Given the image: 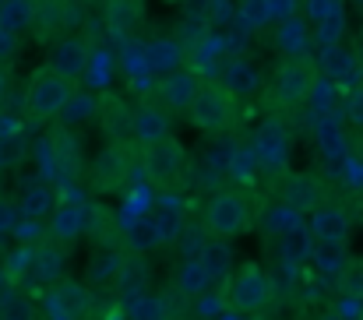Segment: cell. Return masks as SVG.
Wrapping results in <instances>:
<instances>
[{
	"mask_svg": "<svg viewBox=\"0 0 363 320\" xmlns=\"http://www.w3.org/2000/svg\"><path fill=\"white\" fill-rule=\"evenodd\" d=\"M282 243H286V261H303L311 250H307V232H303V225H296V229H289L286 236H279Z\"/></svg>",
	"mask_w": 363,
	"mask_h": 320,
	"instance_id": "obj_38",
	"label": "cell"
},
{
	"mask_svg": "<svg viewBox=\"0 0 363 320\" xmlns=\"http://www.w3.org/2000/svg\"><path fill=\"white\" fill-rule=\"evenodd\" d=\"M311 215V229L321 243H332V246H346L350 243V232H353V218L342 205L335 201H321Z\"/></svg>",
	"mask_w": 363,
	"mask_h": 320,
	"instance_id": "obj_12",
	"label": "cell"
},
{
	"mask_svg": "<svg viewBox=\"0 0 363 320\" xmlns=\"http://www.w3.org/2000/svg\"><path fill=\"white\" fill-rule=\"evenodd\" d=\"M103 14H106V28L110 32L130 35V32H138L145 25L148 11H145V0H106Z\"/></svg>",
	"mask_w": 363,
	"mask_h": 320,
	"instance_id": "obj_22",
	"label": "cell"
},
{
	"mask_svg": "<svg viewBox=\"0 0 363 320\" xmlns=\"http://www.w3.org/2000/svg\"><path fill=\"white\" fill-rule=\"evenodd\" d=\"M254 159L264 166V169H286V159H289V127L272 116L257 127L254 134Z\"/></svg>",
	"mask_w": 363,
	"mask_h": 320,
	"instance_id": "obj_8",
	"label": "cell"
},
{
	"mask_svg": "<svg viewBox=\"0 0 363 320\" xmlns=\"http://www.w3.org/2000/svg\"><path fill=\"white\" fill-rule=\"evenodd\" d=\"M342 113H346V120H350L357 130H363V81H357V85L346 92V106H342Z\"/></svg>",
	"mask_w": 363,
	"mask_h": 320,
	"instance_id": "obj_39",
	"label": "cell"
},
{
	"mask_svg": "<svg viewBox=\"0 0 363 320\" xmlns=\"http://www.w3.org/2000/svg\"><path fill=\"white\" fill-rule=\"evenodd\" d=\"M103 123V134H110V141H130V120H134V109L123 103L121 96L113 92H103L96 96V116Z\"/></svg>",
	"mask_w": 363,
	"mask_h": 320,
	"instance_id": "obj_16",
	"label": "cell"
},
{
	"mask_svg": "<svg viewBox=\"0 0 363 320\" xmlns=\"http://www.w3.org/2000/svg\"><path fill=\"white\" fill-rule=\"evenodd\" d=\"M134 159V148H130V141H110V148L96 159V166H92V183L99 187V190H113V187H121L127 183V176H130V162Z\"/></svg>",
	"mask_w": 363,
	"mask_h": 320,
	"instance_id": "obj_10",
	"label": "cell"
},
{
	"mask_svg": "<svg viewBox=\"0 0 363 320\" xmlns=\"http://www.w3.org/2000/svg\"><path fill=\"white\" fill-rule=\"evenodd\" d=\"M32 25V0H0V28L25 32Z\"/></svg>",
	"mask_w": 363,
	"mask_h": 320,
	"instance_id": "obj_33",
	"label": "cell"
},
{
	"mask_svg": "<svg viewBox=\"0 0 363 320\" xmlns=\"http://www.w3.org/2000/svg\"><path fill=\"white\" fill-rule=\"evenodd\" d=\"M89 60H92L89 39H82V35H64V39L53 42V53H50V64H46V67H53L57 74L78 81V78L89 74Z\"/></svg>",
	"mask_w": 363,
	"mask_h": 320,
	"instance_id": "obj_11",
	"label": "cell"
},
{
	"mask_svg": "<svg viewBox=\"0 0 363 320\" xmlns=\"http://www.w3.org/2000/svg\"><path fill=\"white\" fill-rule=\"evenodd\" d=\"M201 310H205V314H219V310H223L219 296H216V299H201Z\"/></svg>",
	"mask_w": 363,
	"mask_h": 320,
	"instance_id": "obj_45",
	"label": "cell"
},
{
	"mask_svg": "<svg viewBox=\"0 0 363 320\" xmlns=\"http://www.w3.org/2000/svg\"><path fill=\"white\" fill-rule=\"evenodd\" d=\"M14 53H18V32L0 28V64H4V60H11Z\"/></svg>",
	"mask_w": 363,
	"mask_h": 320,
	"instance_id": "obj_40",
	"label": "cell"
},
{
	"mask_svg": "<svg viewBox=\"0 0 363 320\" xmlns=\"http://www.w3.org/2000/svg\"><path fill=\"white\" fill-rule=\"evenodd\" d=\"M28 275L32 278H39V282H60V275H64V253H60V246H53V243H39V246H32L28 250Z\"/></svg>",
	"mask_w": 363,
	"mask_h": 320,
	"instance_id": "obj_25",
	"label": "cell"
},
{
	"mask_svg": "<svg viewBox=\"0 0 363 320\" xmlns=\"http://www.w3.org/2000/svg\"><path fill=\"white\" fill-rule=\"evenodd\" d=\"M335 18H346V0H303V21L311 28Z\"/></svg>",
	"mask_w": 363,
	"mask_h": 320,
	"instance_id": "obj_34",
	"label": "cell"
},
{
	"mask_svg": "<svg viewBox=\"0 0 363 320\" xmlns=\"http://www.w3.org/2000/svg\"><path fill=\"white\" fill-rule=\"evenodd\" d=\"M237 99L223 88V81H201V88H198V96L191 99V106H187V120L198 127V130H205V134H223V130H230L233 127V116H237Z\"/></svg>",
	"mask_w": 363,
	"mask_h": 320,
	"instance_id": "obj_3",
	"label": "cell"
},
{
	"mask_svg": "<svg viewBox=\"0 0 363 320\" xmlns=\"http://www.w3.org/2000/svg\"><path fill=\"white\" fill-rule=\"evenodd\" d=\"M357 60H360V67H363V46H360V57H357Z\"/></svg>",
	"mask_w": 363,
	"mask_h": 320,
	"instance_id": "obj_48",
	"label": "cell"
},
{
	"mask_svg": "<svg viewBox=\"0 0 363 320\" xmlns=\"http://www.w3.org/2000/svg\"><path fill=\"white\" fill-rule=\"evenodd\" d=\"M123 246L130 253H148V250H159L162 246L152 215H134V218L123 222Z\"/></svg>",
	"mask_w": 363,
	"mask_h": 320,
	"instance_id": "obj_24",
	"label": "cell"
},
{
	"mask_svg": "<svg viewBox=\"0 0 363 320\" xmlns=\"http://www.w3.org/2000/svg\"><path fill=\"white\" fill-rule=\"evenodd\" d=\"M96 116V96L92 92H71V99L60 106V113H57V123L60 127H82V123H89Z\"/></svg>",
	"mask_w": 363,
	"mask_h": 320,
	"instance_id": "obj_29",
	"label": "cell"
},
{
	"mask_svg": "<svg viewBox=\"0 0 363 320\" xmlns=\"http://www.w3.org/2000/svg\"><path fill=\"white\" fill-rule=\"evenodd\" d=\"M219 81H223V88L237 99V103H247V99H254V96H261L264 92V71H261V64H254V60H247V57H233L223 71H219Z\"/></svg>",
	"mask_w": 363,
	"mask_h": 320,
	"instance_id": "obj_9",
	"label": "cell"
},
{
	"mask_svg": "<svg viewBox=\"0 0 363 320\" xmlns=\"http://www.w3.org/2000/svg\"><path fill=\"white\" fill-rule=\"evenodd\" d=\"M318 71H325L332 81H339V85H357L363 74L360 60L342 46V42H335V46H325L321 50V67Z\"/></svg>",
	"mask_w": 363,
	"mask_h": 320,
	"instance_id": "obj_20",
	"label": "cell"
},
{
	"mask_svg": "<svg viewBox=\"0 0 363 320\" xmlns=\"http://www.w3.org/2000/svg\"><path fill=\"white\" fill-rule=\"evenodd\" d=\"M208 18H216V21H233L237 14L226 7V0H212V4H208Z\"/></svg>",
	"mask_w": 363,
	"mask_h": 320,
	"instance_id": "obj_41",
	"label": "cell"
},
{
	"mask_svg": "<svg viewBox=\"0 0 363 320\" xmlns=\"http://www.w3.org/2000/svg\"><path fill=\"white\" fill-rule=\"evenodd\" d=\"M138 155H141L145 176H148L155 187L166 190V187H177V183L184 180L187 155H184V148H180V141H177L173 134H166V137H159V141H152V144H141Z\"/></svg>",
	"mask_w": 363,
	"mask_h": 320,
	"instance_id": "obj_4",
	"label": "cell"
},
{
	"mask_svg": "<svg viewBox=\"0 0 363 320\" xmlns=\"http://www.w3.org/2000/svg\"><path fill=\"white\" fill-rule=\"evenodd\" d=\"M103 320H127V310H123L121 303H117V307H110V310L103 314Z\"/></svg>",
	"mask_w": 363,
	"mask_h": 320,
	"instance_id": "obj_44",
	"label": "cell"
},
{
	"mask_svg": "<svg viewBox=\"0 0 363 320\" xmlns=\"http://www.w3.org/2000/svg\"><path fill=\"white\" fill-rule=\"evenodd\" d=\"M123 253L117 243H96L92 246V253H89V278L92 282H117V275H121L123 268Z\"/></svg>",
	"mask_w": 363,
	"mask_h": 320,
	"instance_id": "obj_23",
	"label": "cell"
},
{
	"mask_svg": "<svg viewBox=\"0 0 363 320\" xmlns=\"http://www.w3.org/2000/svg\"><path fill=\"white\" fill-rule=\"evenodd\" d=\"M219 320H254V314H243V310H219Z\"/></svg>",
	"mask_w": 363,
	"mask_h": 320,
	"instance_id": "obj_43",
	"label": "cell"
},
{
	"mask_svg": "<svg viewBox=\"0 0 363 320\" xmlns=\"http://www.w3.org/2000/svg\"><path fill=\"white\" fill-rule=\"evenodd\" d=\"M357 7H363V0H357Z\"/></svg>",
	"mask_w": 363,
	"mask_h": 320,
	"instance_id": "obj_50",
	"label": "cell"
},
{
	"mask_svg": "<svg viewBox=\"0 0 363 320\" xmlns=\"http://www.w3.org/2000/svg\"><path fill=\"white\" fill-rule=\"evenodd\" d=\"M201 81H205V74H198L191 67H177V71L162 74V81L155 85V96H159V103H162L166 113H187L191 99L201 88Z\"/></svg>",
	"mask_w": 363,
	"mask_h": 320,
	"instance_id": "obj_7",
	"label": "cell"
},
{
	"mask_svg": "<svg viewBox=\"0 0 363 320\" xmlns=\"http://www.w3.org/2000/svg\"><path fill=\"white\" fill-rule=\"evenodd\" d=\"M296 225H300V212H293V208L282 205V201L261 212V229H264L268 236H286V232L296 229Z\"/></svg>",
	"mask_w": 363,
	"mask_h": 320,
	"instance_id": "obj_31",
	"label": "cell"
},
{
	"mask_svg": "<svg viewBox=\"0 0 363 320\" xmlns=\"http://www.w3.org/2000/svg\"><path fill=\"white\" fill-rule=\"evenodd\" d=\"M184 60H187V50L173 35H162V39H152V42L141 46V64L152 78H162V74L184 67Z\"/></svg>",
	"mask_w": 363,
	"mask_h": 320,
	"instance_id": "obj_15",
	"label": "cell"
},
{
	"mask_svg": "<svg viewBox=\"0 0 363 320\" xmlns=\"http://www.w3.org/2000/svg\"><path fill=\"white\" fill-rule=\"evenodd\" d=\"M0 320H35V307L21 292H4L0 296Z\"/></svg>",
	"mask_w": 363,
	"mask_h": 320,
	"instance_id": "obj_36",
	"label": "cell"
},
{
	"mask_svg": "<svg viewBox=\"0 0 363 320\" xmlns=\"http://www.w3.org/2000/svg\"><path fill=\"white\" fill-rule=\"evenodd\" d=\"M208 285H212V275L205 271V264L198 257H184V264L177 271V289L184 296H205Z\"/></svg>",
	"mask_w": 363,
	"mask_h": 320,
	"instance_id": "obj_28",
	"label": "cell"
},
{
	"mask_svg": "<svg viewBox=\"0 0 363 320\" xmlns=\"http://www.w3.org/2000/svg\"><path fill=\"white\" fill-rule=\"evenodd\" d=\"M50 303H53V310H60V314H67V317H74V320H85L96 314V296H92V289L82 285V282H71V278H60V282H57Z\"/></svg>",
	"mask_w": 363,
	"mask_h": 320,
	"instance_id": "obj_17",
	"label": "cell"
},
{
	"mask_svg": "<svg viewBox=\"0 0 363 320\" xmlns=\"http://www.w3.org/2000/svg\"><path fill=\"white\" fill-rule=\"evenodd\" d=\"M7 96H11V71L0 64V109L7 106Z\"/></svg>",
	"mask_w": 363,
	"mask_h": 320,
	"instance_id": "obj_42",
	"label": "cell"
},
{
	"mask_svg": "<svg viewBox=\"0 0 363 320\" xmlns=\"http://www.w3.org/2000/svg\"><path fill=\"white\" fill-rule=\"evenodd\" d=\"M166 4H180V0H166Z\"/></svg>",
	"mask_w": 363,
	"mask_h": 320,
	"instance_id": "obj_49",
	"label": "cell"
},
{
	"mask_svg": "<svg viewBox=\"0 0 363 320\" xmlns=\"http://www.w3.org/2000/svg\"><path fill=\"white\" fill-rule=\"evenodd\" d=\"M237 21L250 32H264L272 28V11H268V0H240L237 4Z\"/></svg>",
	"mask_w": 363,
	"mask_h": 320,
	"instance_id": "obj_32",
	"label": "cell"
},
{
	"mask_svg": "<svg viewBox=\"0 0 363 320\" xmlns=\"http://www.w3.org/2000/svg\"><path fill=\"white\" fill-rule=\"evenodd\" d=\"M314 264L321 268L325 278H335V282H346L350 275V261H346V246H332V243H321L314 250Z\"/></svg>",
	"mask_w": 363,
	"mask_h": 320,
	"instance_id": "obj_30",
	"label": "cell"
},
{
	"mask_svg": "<svg viewBox=\"0 0 363 320\" xmlns=\"http://www.w3.org/2000/svg\"><path fill=\"white\" fill-rule=\"evenodd\" d=\"M325 201V183L314 173H289L282 180V205H289L293 212L307 215Z\"/></svg>",
	"mask_w": 363,
	"mask_h": 320,
	"instance_id": "obj_14",
	"label": "cell"
},
{
	"mask_svg": "<svg viewBox=\"0 0 363 320\" xmlns=\"http://www.w3.org/2000/svg\"><path fill=\"white\" fill-rule=\"evenodd\" d=\"M321 320H346V317H339L335 310H328V314H325V317H321Z\"/></svg>",
	"mask_w": 363,
	"mask_h": 320,
	"instance_id": "obj_47",
	"label": "cell"
},
{
	"mask_svg": "<svg viewBox=\"0 0 363 320\" xmlns=\"http://www.w3.org/2000/svg\"><path fill=\"white\" fill-rule=\"evenodd\" d=\"M152 222H155L162 243H177V236L184 232V215L177 212V208H166V205L155 208V212H152Z\"/></svg>",
	"mask_w": 363,
	"mask_h": 320,
	"instance_id": "obj_35",
	"label": "cell"
},
{
	"mask_svg": "<svg viewBox=\"0 0 363 320\" xmlns=\"http://www.w3.org/2000/svg\"><path fill=\"white\" fill-rule=\"evenodd\" d=\"M127 314H130V320H166V307H162V299L145 292L141 299H134L127 307Z\"/></svg>",
	"mask_w": 363,
	"mask_h": 320,
	"instance_id": "obj_37",
	"label": "cell"
},
{
	"mask_svg": "<svg viewBox=\"0 0 363 320\" xmlns=\"http://www.w3.org/2000/svg\"><path fill=\"white\" fill-rule=\"evenodd\" d=\"M78 81L57 74L53 67H39L32 78H28V88H25V113L32 123H46V120H57L60 106L71 99Z\"/></svg>",
	"mask_w": 363,
	"mask_h": 320,
	"instance_id": "obj_2",
	"label": "cell"
},
{
	"mask_svg": "<svg viewBox=\"0 0 363 320\" xmlns=\"http://www.w3.org/2000/svg\"><path fill=\"white\" fill-rule=\"evenodd\" d=\"M272 39H275V50L289 60V57H311L314 50V35H311V25L303 21V14H289L282 21H275L272 28Z\"/></svg>",
	"mask_w": 363,
	"mask_h": 320,
	"instance_id": "obj_13",
	"label": "cell"
},
{
	"mask_svg": "<svg viewBox=\"0 0 363 320\" xmlns=\"http://www.w3.org/2000/svg\"><path fill=\"white\" fill-rule=\"evenodd\" d=\"M250 229V201L240 190H223L205 208V232L216 239H233Z\"/></svg>",
	"mask_w": 363,
	"mask_h": 320,
	"instance_id": "obj_5",
	"label": "cell"
},
{
	"mask_svg": "<svg viewBox=\"0 0 363 320\" xmlns=\"http://www.w3.org/2000/svg\"><path fill=\"white\" fill-rule=\"evenodd\" d=\"M318 81H321V71H318L314 57H289L275 67V74H272V81H264V88L279 109H300L314 99Z\"/></svg>",
	"mask_w": 363,
	"mask_h": 320,
	"instance_id": "obj_1",
	"label": "cell"
},
{
	"mask_svg": "<svg viewBox=\"0 0 363 320\" xmlns=\"http://www.w3.org/2000/svg\"><path fill=\"white\" fill-rule=\"evenodd\" d=\"M64 25H71V7H67V0H32V25H28V28L35 32L39 42L53 39L57 28H64Z\"/></svg>",
	"mask_w": 363,
	"mask_h": 320,
	"instance_id": "obj_19",
	"label": "cell"
},
{
	"mask_svg": "<svg viewBox=\"0 0 363 320\" xmlns=\"http://www.w3.org/2000/svg\"><path fill=\"white\" fill-rule=\"evenodd\" d=\"M230 303L243 314H261L272 307V282L257 264H243L230 275Z\"/></svg>",
	"mask_w": 363,
	"mask_h": 320,
	"instance_id": "obj_6",
	"label": "cell"
},
{
	"mask_svg": "<svg viewBox=\"0 0 363 320\" xmlns=\"http://www.w3.org/2000/svg\"><path fill=\"white\" fill-rule=\"evenodd\" d=\"M82 232H85V205L71 198H57L50 212V236L57 243H74Z\"/></svg>",
	"mask_w": 363,
	"mask_h": 320,
	"instance_id": "obj_18",
	"label": "cell"
},
{
	"mask_svg": "<svg viewBox=\"0 0 363 320\" xmlns=\"http://www.w3.org/2000/svg\"><path fill=\"white\" fill-rule=\"evenodd\" d=\"M57 190L53 187H46V183H35V187H28L25 194H21V205H18V212L25 215L28 222H46L50 212H53V205H57Z\"/></svg>",
	"mask_w": 363,
	"mask_h": 320,
	"instance_id": "obj_27",
	"label": "cell"
},
{
	"mask_svg": "<svg viewBox=\"0 0 363 320\" xmlns=\"http://www.w3.org/2000/svg\"><path fill=\"white\" fill-rule=\"evenodd\" d=\"M353 159H357V162L363 166V134L357 137V144H353Z\"/></svg>",
	"mask_w": 363,
	"mask_h": 320,
	"instance_id": "obj_46",
	"label": "cell"
},
{
	"mask_svg": "<svg viewBox=\"0 0 363 320\" xmlns=\"http://www.w3.org/2000/svg\"><path fill=\"white\" fill-rule=\"evenodd\" d=\"M169 134V113L159 106H141L134 109V120H130V141L141 148V144H152L159 137Z\"/></svg>",
	"mask_w": 363,
	"mask_h": 320,
	"instance_id": "obj_21",
	"label": "cell"
},
{
	"mask_svg": "<svg viewBox=\"0 0 363 320\" xmlns=\"http://www.w3.org/2000/svg\"><path fill=\"white\" fill-rule=\"evenodd\" d=\"M360 212H363V198H360Z\"/></svg>",
	"mask_w": 363,
	"mask_h": 320,
	"instance_id": "obj_51",
	"label": "cell"
},
{
	"mask_svg": "<svg viewBox=\"0 0 363 320\" xmlns=\"http://www.w3.org/2000/svg\"><path fill=\"white\" fill-rule=\"evenodd\" d=\"M198 261L205 264V271L212 275V282H230V275H233V253H230V243L226 239L208 236L205 246L198 250Z\"/></svg>",
	"mask_w": 363,
	"mask_h": 320,
	"instance_id": "obj_26",
	"label": "cell"
}]
</instances>
